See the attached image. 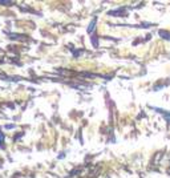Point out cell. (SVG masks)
Segmentation results:
<instances>
[{
  "mask_svg": "<svg viewBox=\"0 0 170 178\" xmlns=\"http://www.w3.org/2000/svg\"><path fill=\"white\" fill-rule=\"evenodd\" d=\"M159 35H161V36H164V37H166V39H170V35H165V33H164V31L159 32Z\"/></svg>",
  "mask_w": 170,
  "mask_h": 178,
  "instance_id": "cell-2",
  "label": "cell"
},
{
  "mask_svg": "<svg viewBox=\"0 0 170 178\" xmlns=\"http://www.w3.org/2000/svg\"><path fill=\"white\" fill-rule=\"evenodd\" d=\"M94 24H96V20H93L92 23H90L89 28H88V32H92V29H93V27H94Z\"/></svg>",
  "mask_w": 170,
  "mask_h": 178,
  "instance_id": "cell-1",
  "label": "cell"
},
{
  "mask_svg": "<svg viewBox=\"0 0 170 178\" xmlns=\"http://www.w3.org/2000/svg\"><path fill=\"white\" fill-rule=\"evenodd\" d=\"M1 140H3V135H1V133H0V143H1Z\"/></svg>",
  "mask_w": 170,
  "mask_h": 178,
  "instance_id": "cell-3",
  "label": "cell"
}]
</instances>
